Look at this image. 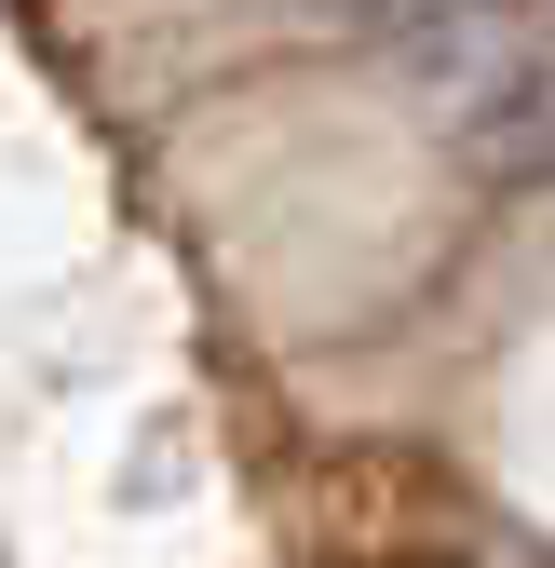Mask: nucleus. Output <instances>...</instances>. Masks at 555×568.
I'll list each match as a JSON object with an SVG mask.
<instances>
[{"mask_svg": "<svg viewBox=\"0 0 555 568\" xmlns=\"http://www.w3.org/2000/svg\"><path fill=\"white\" fill-rule=\"evenodd\" d=\"M461 150H474V176H502V190H542V176H555V54L502 68V82L474 95Z\"/></svg>", "mask_w": 555, "mask_h": 568, "instance_id": "1", "label": "nucleus"}, {"mask_svg": "<svg viewBox=\"0 0 555 568\" xmlns=\"http://www.w3.org/2000/svg\"><path fill=\"white\" fill-rule=\"evenodd\" d=\"M325 28H380V41H421V28H461V14H502V0H299Z\"/></svg>", "mask_w": 555, "mask_h": 568, "instance_id": "2", "label": "nucleus"}]
</instances>
